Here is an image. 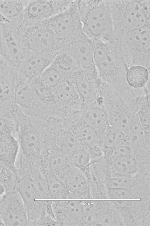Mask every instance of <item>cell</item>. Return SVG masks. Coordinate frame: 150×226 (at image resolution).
<instances>
[{
	"label": "cell",
	"instance_id": "1f68e13d",
	"mask_svg": "<svg viewBox=\"0 0 150 226\" xmlns=\"http://www.w3.org/2000/svg\"><path fill=\"white\" fill-rule=\"evenodd\" d=\"M109 189H127L131 185V181L128 178L123 177L110 178L106 183Z\"/></svg>",
	"mask_w": 150,
	"mask_h": 226
},
{
	"label": "cell",
	"instance_id": "7c38bea8",
	"mask_svg": "<svg viewBox=\"0 0 150 226\" xmlns=\"http://www.w3.org/2000/svg\"><path fill=\"white\" fill-rule=\"evenodd\" d=\"M70 77L83 108L100 96L102 82L97 71L88 72L78 69Z\"/></svg>",
	"mask_w": 150,
	"mask_h": 226
},
{
	"label": "cell",
	"instance_id": "8d00e7d4",
	"mask_svg": "<svg viewBox=\"0 0 150 226\" xmlns=\"http://www.w3.org/2000/svg\"><path fill=\"white\" fill-rule=\"evenodd\" d=\"M49 191L55 197H59L62 192L63 187L62 184L57 180L52 181L48 186Z\"/></svg>",
	"mask_w": 150,
	"mask_h": 226
},
{
	"label": "cell",
	"instance_id": "8992f818",
	"mask_svg": "<svg viewBox=\"0 0 150 226\" xmlns=\"http://www.w3.org/2000/svg\"><path fill=\"white\" fill-rule=\"evenodd\" d=\"M115 41L128 68L141 65L150 70V25L131 31Z\"/></svg>",
	"mask_w": 150,
	"mask_h": 226
},
{
	"label": "cell",
	"instance_id": "ffe728a7",
	"mask_svg": "<svg viewBox=\"0 0 150 226\" xmlns=\"http://www.w3.org/2000/svg\"><path fill=\"white\" fill-rule=\"evenodd\" d=\"M9 203L2 216V222L6 226H25L28 223V219L25 205L21 199H15Z\"/></svg>",
	"mask_w": 150,
	"mask_h": 226
},
{
	"label": "cell",
	"instance_id": "4fadbf2b",
	"mask_svg": "<svg viewBox=\"0 0 150 226\" xmlns=\"http://www.w3.org/2000/svg\"><path fill=\"white\" fill-rule=\"evenodd\" d=\"M17 77L15 70L0 56V113L11 112L17 106L14 89Z\"/></svg>",
	"mask_w": 150,
	"mask_h": 226
},
{
	"label": "cell",
	"instance_id": "f546056e",
	"mask_svg": "<svg viewBox=\"0 0 150 226\" xmlns=\"http://www.w3.org/2000/svg\"><path fill=\"white\" fill-rule=\"evenodd\" d=\"M18 123L16 119L0 114V134H17Z\"/></svg>",
	"mask_w": 150,
	"mask_h": 226
},
{
	"label": "cell",
	"instance_id": "d4e9b609",
	"mask_svg": "<svg viewBox=\"0 0 150 226\" xmlns=\"http://www.w3.org/2000/svg\"><path fill=\"white\" fill-rule=\"evenodd\" d=\"M139 121L144 132L146 145L150 146V102L142 101L137 106Z\"/></svg>",
	"mask_w": 150,
	"mask_h": 226
},
{
	"label": "cell",
	"instance_id": "9a60e30c",
	"mask_svg": "<svg viewBox=\"0 0 150 226\" xmlns=\"http://www.w3.org/2000/svg\"><path fill=\"white\" fill-rule=\"evenodd\" d=\"M14 99L22 112L28 116L33 113L40 102L35 96L27 80L18 75L14 86Z\"/></svg>",
	"mask_w": 150,
	"mask_h": 226
},
{
	"label": "cell",
	"instance_id": "e575fe53",
	"mask_svg": "<svg viewBox=\"0 0 150 226\" xmlns=\"http://www.w3.org/2000/svg\"><path fill=\"white\" fill-rule=\"evenodd\" d=\"M108 197L112 199H125L129 198L130 194L125 189H109L108 192Z\"/></svg>",
	"mask_w": 150,
	"mask_h": 226
},
{
	"label": "cell",
	"instance_id": "5b68a950",
	"mask_svg": "<svg viewBox=\"0 0 150 226\" xmlns=\"http://www.w3.org/2000/svg\"><path fill=\"white\" fill-rule=\"evenodd\" d=\"M17 133L20 160L33 162L44 149L45 122L25 114L19 118Z\"/></svg>",
	"mask_w": 150,
	"mask_h": 226
},
{
	"label": "cell",
	"instance_id": "f1b7e54d",
	"mask_svg": "<svg viewBox=\"0 0 150 226\" xmlns=\"http://www.w3.org/2000/svg\"><path fill=\"white\" fill-rule=\"evenodd\" d=\"M79 168L71 170L68 175L66 183L71 189L79 191L86 186V180L83 173Z\"/></svg>",
	"mask_w": 150,
	"mask_h": 226
},
{
	"label": "cell",
	"instance_id": "74e56055",
	"mask_svg": "<svg viewBox=\"0 0 150 226\" xmlns=\"http://www.w3.org/2000/svg\"><path fill=\"white\" fill-rule=\"evenodd\" d=\"M112 217L108 214H104L100 216L97 221L96 225H110L113 224Z\"/></svg>",
	"mask_w": 150,
	"mask_h": 226
},
{
	"label": "cell",
	"instance_id": "d590c367",
	"mask_svg": "<svg viewBox=\"0 0 150 226\" xmlns=\"http://www.w3.org/2000/svg\"><path fill=\"white\" fill-rule=\"evenodd\" d=\"M14 173L10 169L0 163V183L4 187L9 180V177Z\"/></svg>",
	"mask_w": 150,
	"mask_h": 226
},
{
	"label": "cell",
	"instance_id": "30bf717a",
	"mask_svg": "<svg viewBox=\"0 0 150 226\" xmlns=\"http://www.w3.org/2000/svg\"><path fill=\"white\" fill-rule=\"evenodd\" d=\"M94 42L82 32L64 43L61 51L68 54L78 68L86 72L97 71L93 59Z\"/></svg>",
	"mask_w": 150,
	"mask_h": 226
},
{
	"label": "cell",
	"instance_id": "836d02e7",
	"mask_svg": "<svg viewBox=\"0 0 150 226\" xmlns=\"http://www.w3.org/2000/svg\"><path fill=\"white\" fill-rule=\"evenodd\" d=\"M82 205V217L84 221L90 223L95 219V214L93 205L89 202L81 203Z\"/></svg>",
	"mask_w": 150,
	"mask_h": 226
},
{
	"label": "cell",
	"instance_id": "7402d4cb",
	"mask_svg": "<svg viewBox=\"0 0 150 226\" xmlns=\"http://www.w3.org/2000/svg\"><path fill=\"white\" fill-rule=\"evenodd\" d=\"M150 70L141 65H134L128 68L126 79L128 85L134 89L143 88L150 80Z\"/></svg>",
	"mask_w": 150,
	"mask_h": 226
},
{
	"label": "cell",
	"instance_id": "cb8c5ba5",
	"mask_svg": "<svg viewBox=\"0 0 150 226\" xmlns=\"http://www.w3.org/2000/svg\"><path fill=\"white\" fill-rule=\"evenodd\" d=\"M65 77L63 72L52 61L39 76L42 83L53 92Z\"/></svg>",
	"mask_w": 150,
	"mask_h": 226
},
{
	"label": "cell",
	"instance_id": "7a4b0ae2",
	"mask_svg": "<svg viewBox=\"0 0 150 226\" xmlns=\"http://www.w3.org/2000/svg\"><path fill=\"white\" fill-rule=\"evenodd\" d=\"M77 3L85 34L93 41H115L109 0H78Z\"/></svg>",
	"mask_w": 150,
	"mask_h": 226
},
{
	"label": "cell",
	"instance_id": "2e32d148",
	"mask_svg": "<svg viewBox=\"0 0 150 226\" xmlns=\"http://www.w3.org/2000/svg\"><path fill=\"white\" fill-rule=\"evenodd\" d=\"M81 117L84 123L103 134L109 124L101 95L83 109Z\"/></svg>",
	"mask_w": 150,
	"mask_h": 226
},
{
	"label": "cell",
	"instance_id": "44dd1931",
	"mask_svg": "<svg viewBox=\"0 0 150 226\" xmlns=\"http://www.w3.org/2000/svg\"><path fill=\"white\" fill-rule=\"evenodd\" d=\"M127 142L128 135L126 132L109 125L102 138L101 145L103 155L107 156L115 148Z\"/></svg>",
	"mask_w": 150,
	"mask_h": 226
},
{
	"label": "cell",
	"instance_id": "603a6c76",
	"mask_svg": "<svg viewBox=\"0 0 150 226\" xmlns=\"http://www.w3.org/2000/svg\"><path fill=\"white\" fill-rule=\"evenodd\" d=\"M29 0H0V13L8 21L22 19L23 10Z\"/></svg>",
	"mask_w": 150,
	"mask_h": 226
},
{
	"label": "cell",
	"instance_id": "6da1fadb",
	"mask_svg": "<svg viewBox=\"0 0 150 226\" xmlns=\"http://www.w3.org/2000/svg\"><path fill=\"white\" fill-rule=\"evenodd\" d=\"M94 41V61L101 81L115 88L128 87L126 79L128 67L117 43Z\"/></svg>",
	"mask_w": 150,
	"mask_h": 226
},
{
	"label": "cell",
	"instance_id": "60d3db41",
	"mask_svg": "<svg viewBox=\"0 0 150 226\" xmlns=\"http://www.w3.org/2000/svg\"><path fill=\"white\" fill-rule=\"evenodd\" d=\"M4 187L0 183V196L4 192Z\"/></svg>",
	"mask_w": 150,
	"mask_h": 226
},
{
	"label": "cell",
	"instance_id": "f35d334b",
	"mask_svg": "<svg viewBox=\"0 0 150 226\" xmlns=\"http://www.w3.org/2000/svg\"><path fill=\"white\" fill-rule=\"evenodd\" d=\"M35 186L37 191L41 197L46 198L47 197L49 191L48 186H47L44 182L39 181H37Z\"/></svg>",
	"mask_w": 150,
	"mask_h": 226
},
{
	"label": "cell",
	"instance_id": "ab89813d",
	"mask_svg": "<svg viewBox=\"0 0 150 226\" xmlns=\"http://www.w3.org/2000/svg\"><path fill=\"white\" fill-rule=\"evenodd\" d=\"M8 21L0 13V23H4Z\"/></svg>",
	"mask_w": 150,
	"mask_h": 226
},
{
	"label": "cell",
	"instance_id": "4dcf8cb0",
	"mask_svg": "<svg viewBox=\"0 0 150 226\" xmlns=\"http://www.w3.org/2000/svg\"><path fill=\"white\" fill-rule=\"evenodd\" d=\"M131 156H133L132 150L127 142L117 147L107 156H104L109 159L113 160L121 157Z\"/></svg>",
	"mask_w": 150,
	"mask_h": 226
},
{
	"label": "cell",
	"instance_id": "4316f807",
	"mask_svg": "<svg viewBox=\"0 0 150 226\" xmlns=\"http://www.w3.org/2000/svg\"><path fill=\"white\" fill-rule=\"evenodd\" d=\"M135 158L132 156L117 158L112 160V165L115 170L121 174H129L136 169Z\"/></svg>",
	"mask_w": 150,
	"mask_h": 226
},
{
	"label": "cell",
	"instance_id": "484cf974",
	"mask_svg": "<svg viewBox=\"0 0 150 226\" xmlns=\"http://www.w3.org/2000/svg\"><path fill=\"white\" fill-rule=\"evenodd\" d=\"M17 190L24 205L32 201L36 196L37 191L35 185L25 178H23L19 181Z\"/></svg>",
	"mask_w": 150,
	"mask_h": 226
},
{
	"label": "cell",
	"instance_id": "277c9868",
	"mask_svg": "<svg viewBox=\"0 0 150 226\" xmlns=\"http://www.w3.org/2000/svg\"><path fill=\"white\" fill-rule=\"evenodd\" d=\"M102 97L109 125L127 133L132 123L138 117L135 97L112 88L104 90Z\"/></svg>",
	"mask_w": 150,
	"mask_h": 226
},
{
	"label": "cell",
	"instance_id": "3957f363",
	"mask_svg": "<svg viewBox=\"0 0 150 226\" xmlns=\"http://www.w3.org/2000/svg\"><path fill=\"white\" fill-rule=\"evenodd\" d=\"M115 40L150 24V0H109Z\"/></svg>",
	"mask_w": 150,
	"mask_h": 226
},
{
	"label": "cell",
	"instance_id": "e0dca14e",
	"mask_svg": "<svg viewBox=\"0 0 150 226\" xmlns=\"http://www.w3.org/2000/svg\"><path fill=\"white\" fill-rule=\"evenodd\" d=\"M19 150L18 141L15 135L9 133L0 134V163L15 175L19 172L16 163Z\"/></svg>",
	"mask_w": 150,
	"mask_h": 226
},
{
	"label": "cell",
	"instance_id": "5bb4252c",
	"mask_svg": "<svg viewBox=\"0 0 150 226\" xmlns=\"http://www.w3.org/2000/svg\"><path fill=\"white\" fill-rule=\"evenodd\" d=\"M57 54L28 52L16 70L19 76L27 80L39 77L51 64Z\"/></svg>",
	"mask_w": 150,
	"mask_h": 226
},
{
	"label": "cell",
	"instance_id": "52a82bcc",
	"mask_svg": "<svg viewBox=\"0 0 150 226\" xmlns=\"http://www.w3.org/2000/svg\"><path fill=\"white\" fill-rule=\"evenodd\" d=\"M22 27L21 20L0 23V56L14 69L28 52L21 44Z\"/></svg>",
	"mask_w": 150,
	"mask_h": 226
},
{
	"label": "cell",
	"instance_id": "d6986e66",
	"mask_svg": "<svg viewBox=\"0 0 150 226\" xmlns=\"http://www.w3.org/2000/svg\"><path fill=\"white\" fill-rule=\"evenodd\" d=\"M127 135L128 142L132 150L133 156L138 157L150 154V147L146 144L144 134L139 117L132 123Z\"/></svg>",
	"mask_w": 150,
	"mask_h": 226
},
{
	"label": "cell",
	"instance_id": "ac0fdd59",
	"mask_svg": "<svg viewBox=\"0 0 150 226\" xmlns=\"http://www.w3.org/2000/svg\"><path fill=\"white\" fill-rule=\"evenodd\" d=\"M70 128L82 146L88 149L96 147L101 148V134L84 123L80 117L71 123Z\"/></svg>",
	"mask_w": 150,
	"mask_h": 226
},
{
	"label": "cell",
	"instance_id": "83f0119b",
	"mask_svg": "<svg viewBox=\"0 0 150 226\" xmlns=\"http://www.w3.org/2000/svg\"><path fill=\"white\" fill-rule=\"evenodd\" d=\"M70 160L79 168L88 165L94 159L90 149L81 146L68 156Z\"/></svg>",
	"mask_w": 150,
	"mask_h": 226
},
{
	"label": "cell",
	"instance_id": "8fae6325",
	"mask_svg": "<svg viewBox=\"0 0 150 226\" xmlns=\"http://www.w3.org/2000/svg\"><path fill=\"white\" fill-rule=\"evenodd\" d=\"M72 0H29L22 15V24L27 27L42 23L67 9Z\"/></svg>",
	"mask_w": 150,
	"mask_h": 226
},
{
	"label": "cell",
	"instance_id": "d6a6232c",
	"mask_svg": "<svg viewBox=\"0 0 150 226\" xmlns=\"http://www.w3.org/2000/svg\"><path fill=\"white\" fill-rule=\"evenodd\" d=\"M65 203V210L68 214L77 218L82 217L81 203L76 201H69Z\"/></svg>",
	"mask_w": 150,
	"mask_h": 226
},
{
	"label": "cell",
	"instance_id": "9c48e42d",
	"mask_svg": "<svg viewBox=\"0 0 150 226\" xmlns=\"http://www.w3.org/2000/svg\"><path fill=\"white\" fill-rule=\"evenodd\" d=\"M43 22L62 44L83 32L77 1L65 9Z\"/></svg>",
	"mask_w": 150,
	"mask_h": 226
},
{
	"label": "cell",
	"instance_id": "ba28073f",
	"mask_svg": "<svg viewBox=\"0 0 150 226\" xmlns=\"http://www.w3.org/2000/svg\"><path fill=\"white\" fill-rule=\"evenodd\" d=\"M21 44L28 52L57 53L62 44L43 22L31 26H23Z\"/></svg>",
	"mask_w": 150,
	"mask_h": 226
}]
</instances>
